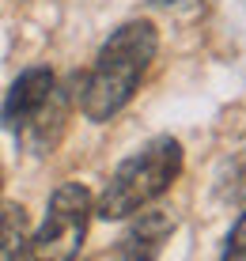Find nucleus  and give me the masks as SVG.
I'll list each match as a JSON object with an SVG mask.
<instances>
[{"instance_id": "obj_4", "label": "nucleus", "mask_w": 246, "mask_h": 261, "mask_svg": "<svg viewBox=\"0 0 246 261\" xmlns=\"http://www.w3.org/2000/svg\"><path fill=\"white\" fill-rule=\"evenodd\" d=\"M50 95H53V72H50V68L34 65V68L19 72V80L8 87L4 106H0V121H4V129L23 133L27 125H31V121L45 110Z\"/></svg>"}, {"instance_id": "obj_8", "label": "nucleus", "mask_w": 246, "mask_h": 261, "mask_svg": "<svg viewBox=\"0 0 246 261\" xmlns=\"http://www.w3.org/2000/svg\"><path fill=\"white\" fill-rule=\"evenodd\" d=\"M152 4H159V8H182V4H197V0H152Z\"/></svg>"}, {"instance_id": "obj_2", "label": "nucleus", "mask_w": 246, "mask_h": 261, "mask_svg": "<svg viewBox=\"0 0 246 261\" xmlns=\"http://www.w3.org/2000/svg\"><path fill=\"white\" fill-rule=\"evenodd\" d=\"M178 170H182V144L175 137H156L110 174V182L99 193L91 212H99L103 220L136 216L140 208H148L156 197H163L170 190Z\"/></svg>"}, {"instance_id": "obj_3", "label": "nucleus", "mask_w": 246, "mask_h": 261, "mask_svg": "<svg viewBox=\"0 0 246 261\" xmlns=\"http://www.w3.org/2000/svg\"><path fill=\"white\" fill-rule=\"evenodd\" d=\"M91 223V193L80 182L57 186L50 197L42 227L27 239L23 261H76Z\"/></svg>"}, {"instance_id": "obj_6", "label": "nucleus", "mask_w": 246, "mask_h": 261, "mask_svg": "<svg viewBox=\"0 0 246 261\" xmlns=\"http://www.w3.org/2000/svg\"><path fill=\"white\" fill-rule=\"evenodd\" d=\"M27 246V212L23 204L0 208V261H19Z\"/></svg>"}, {"instance_id": "obj_1", "label": "nucleus", "mask_w": 246, "mask_h": 261, "mask_svg": "<svg viewBox=\"0 0 246 261\" xmlns=\"http://www.w3.org/2000/svg\"><path fill=\"white\" fill-rule=\"evenodd\" d=\"M159 34L148 19H129L106 38L99 49L95 65L84 80V95H80V110L87 121H110L117 110L129 106V98L140 84V76L156 61Z\"/></svg>"}, {"instance_id": "obj_7", "label": "nucleus", "mask_w": 246, "mask_h": 261, "mask_svg": "<svg viewBox=\"0 0 246 261\" xmlns=\"http://www.w3.org/2000/svg\"><path fill=\"white\" fill-rule=\"evenodd\" d=\"M224 261H246V212L239 216L231 239H227V250H224Z\"/></svg>"}, {"instance_id": "obj_5", "label": "nucleus", "mask_w": 246, "mask_h": 261, "mask_svg": "<svg viewBox=\"0 0 246 261\" xmlns=\"http://www.w3.org/2000/svg\"><path fill=\"white\" fill-rule=\"evenodd\" d=\"M170 235H175V216L167 208L140 212L117 242V261H159Z\"/></svg>"}]
</instances>
